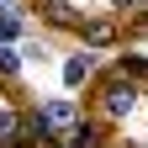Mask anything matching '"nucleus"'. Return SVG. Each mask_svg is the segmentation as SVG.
I'll use <instances>...</instances> for the list:
<instances>
[{
    "instance_id": "nucleus-1",
    "label": "nucleus",
    "mask_w": 148,
    "mask_h": 148,
    "mask_svg": "<svg viewBox=\"0 0 148 148\" xmlns=\"http://www.w3.org/2000/svg\"><path fill=\"white\" fill-rule=\"evenodd\" d=\"M37 116H42L48 132H58V127H69V122H74V106H69V101H42V106H37Z\"/></svg>"
},
{
    "instance_id": "nucleus-2",
    "label": "nucleus",
    "mask_w": 148,
    "mask_h": 148,
    "mask_svg": "<svg viewBox=\"0 0 148 148\" xmlns=\"http://www.w3.org/2000/svg\"><path fill=\"white\" fill-rule=\"evenodd\" d=\"M132 106H138L132 85H106V116H127Z\"/></svg>"
},
{
    "instance_id": "nucleus-3",
    "label": "nucleus",
    "mask_w": 148,
    "mask_h": 148,
    "mask_svg": "<svg viewBox=\"0 0 148 148\" xmlns=\"http://www.w3.org/2000/svg\"><path fill=\"white\" fill-rule=\"evenodd\" d=\"M42 16H48L53 27H79V21H74V11L64 5V0H48V5H42Z\"/></svg>"
},
{
    "instance_id": "nucleus-4",
    "label": "nucleus",
    "mask_w": 148,
    "mask_h": 148,
    "mask_svg": "<svg viewBox=\"0 0 148 148\" xmlns=\"http://www.w3.org/2000/svg\"><path fill=\"white\" fill-rule=\"evenodd\" d=\"M64 79H69V85H85V79H90V58H69V64H64Z\"/></svg>"
},
{
    "instance_id": "nucleus-5",
    "label": "nucleus",
    "mask_w": 148,
    "mask_h": 148,
    "mask_svg": "<svg viewBox=\"0 0 148 148\" xmlns=\"http://www.w3.org/2000/svg\"><path fill=\"white\" fill-rule=\"evenodd\" d=\"M85 37H90V42H111V37H116V27H111V21H95V27H79Z\"/></svg>"
},
{
    "instance_id": "nucleus-6",
    "label": "nucleus",
    "mask_w": 148,
    "mask_h": 148,
    "mask_svg": "<svg viewBox=\"0 0 148 148\" xmlns=\"http://www.w3.org/2000/svg\"><path fill=\"white\" fill-rule=\"evenodd\" d=\"M16 37H21V21L16 16H0V42H16Z\"/></svg>"
},
{
    "instance_id": "nucleus-7",
    "label": "nucleus",
    "mask_w": 148,
    "mask_h": 148,
    "mask_svg": "<svg viewBox=\"0 0 148 148\" xmlns=\"http://www.w3.org/2000/svg\"><path fill=\"white\" fill-rule=\"evenodd\" d=\"M16 69H21V58H16L11 48H0V74H11V79H16Z\"/></svg>"
},
{
    "instance_id": "nucleus-8",
    "label": "nucleus",
    "mask_w": 148,
    "mask_h": 148,
    "mask_svg": "<svg viewBox=\"0 0 148 148\" xmlns=\"http://www.w3.org/2000/svg\"><path fill=\"white\" fill-rule=\"evenodd\" d=\"M111 5H132V0H111Z\"/></svg>"
}]
</instances>
